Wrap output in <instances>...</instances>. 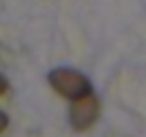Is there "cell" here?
<instances>
[{
	"mask_svg": "<svg viewBox=\"0 0 146 137\" xmlns=\"http://www.w3.org/2000/svg\"><path fill=\"white\" fill-rule=\"evenodd\" d=\"M47 84L58 96L71 101H78L82 96L92 94V82L88 75L71 67H58L47 75Z\"/></svg>",
	"mask_w": 146,
	"mask_h": 137,
	"instance_id": "cell-1",
	"label": "cell"
},
{
	"mask_svg": "<svg viewBox=\"0 0 146 137\" xmlns=\"http://www.w3.org/2000/svg\"><path fill=\"white\" fill-rule=\"evenodd\" d=\"M99 116H101V103L95 94L71 101V105H69V124L78 133L92 128L97 124V120H99Z\"/></svg>",
	"mask_w": 146,
	"mask_h": 137,
	"instance_id": "cell-2",
	"label": "cell"
},
{
	"mask_svg": "<svg viewBox=\"0 0 146 137\" xmlns=\"http://www.w3.org/2000/svg\"><path fill=\"white\" fill-rule=\"evenodd\" d=\"M9 88H11V84H9V79H7V75L0 73V99L9 92Z\"/></svg>",
	"mask_w": 146,
	"mask_h": 137,
	"instance_id": "cell-3",
	"label": "cell"
},
{
	"mask_svg": "<svg viewBox=\"0 0 146 137\" xmlns=\"http://www.w3.org/2000/svg\"><path fill=\"white\" fill-rule=\"evenodd\" d=\"M7 126H9V116H7V111L0 109V135L7 131Z\"/></svg>",
	"mask_w": 146,
	"mask_h": 137,
	"instance_id": "cell-4",
	"label": "cell"
}]
</instances>
